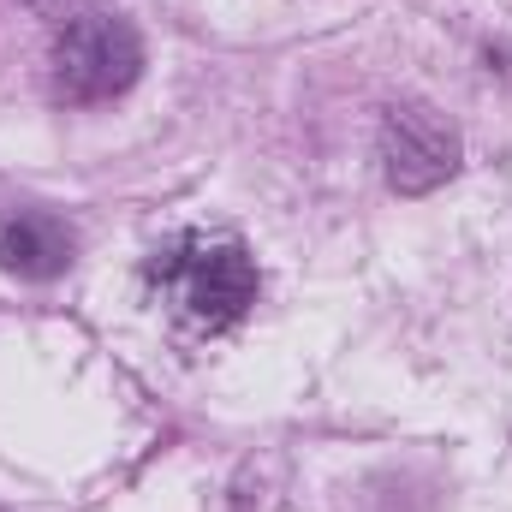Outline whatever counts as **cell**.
I'll return each instance as SVG.
<instances>
[{
	"mask_svg": "<svg viewBox=\"0 0 512 512\" xmlns=\"http://www.w3.org/2000/svg\"><path fill=\"white\" fill-rule=\"evenodd\" d=\"M149 292L191 328L221 334L233 328L245 310L256 304V262L239 239L221 233H173L167 245H155L143 262Z\"/></svg>",
	"mask_w": 512,
	"mask_h": 512,
	"instance_id": "obj_1",
	"label": "cell"
},
{
	"mask_svg": "<svg viewBox=\"0 0 512 512\" xmlns=\"http://www.w3.org/2000/svg\"><path fill=\"white\" fill-rule=\"evenodd\" d=\"M143 72V42L120 12H84L54 36V96L60 102H114Z\"/></svg>",
	"mask_w": 512,
	"mask_h": 512,
	"instance_id": "obj_2",
	"label": "cell"
},
{
	"mask_svg": "<svg viewBox=\"0 0 512 512\" xmlns=\"http://www.w3.org/2000/svg\"><path fill=\"white\" fill-rule=\"evenodd\" d=\"M382 161H387V185L405 197L435 191L441 179H453L459 167V137L447 120H435L429 108H393L382 126Z\"/></svg>",
	"mask_w": 512,
	"mask_h": 512,
	"instance_id": "obj_3",
	"label": "cell"
},
{
	"mask_svg": "<svg viewBox=\"0 0 512 512\" xmlns=\"http://www.w3.org/2000/svg\"><path fill=\"white\" fill-rule=\"evenodd\" d=\"M72 227L42 209H12L0 215V268L18 280H54L72 262Z\"/></svg>",
	"mask_w": 512,
	"mask_h": 512,
	"instance_id": "obj_4",
	"label": "cell"
},
{
	"mask_svg": "<svg viewBox=\"0 0 512 512\" xmlns=\"http://www.w3.org/2000/svg\"><path fill=\"white\" fill-rule=\"evenodd\" d=\"M30 6H42V12H66L72 0H30Z\"/></svg>",
	"mask_w": 512,
	"mask_h": 512,
	"instance_id": "obj_5",
	"label": "cell"
}]
</instances>
